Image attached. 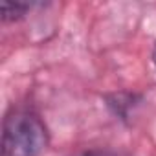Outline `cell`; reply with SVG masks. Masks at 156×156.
I'll list each match as a JSON object with an SVG mask.
<instances>
[{
    "label": "cell",
    "instance_id": "obj_1",
    "mask_svg": "<svg viewBox=\"0 0 156 156\" xmlns=\"http://www.w3.org/2000/svg\"><path fill=\"white\" fill-rule=\"evenodd\" d=\"M50 145V129L31 105H11L2 118L0 156H42Z\"/></svg>",
    "mask_w": 156,
    "mask_h": 156
},
{
    "label": "cell",
    "instance_id": "obj_2",
    "mask_svg": "<svg viewBox=\"0 0 156 156\" xmlns=\"http://www.w3.org/2000/svg\"><path fill=\"white\" fill-rule=\"evenodd\" d=\"M103 105L114 119L129 127L136 118L138 110L145 105V94L136 90H127V88L107 92L103 94Z\"/></svg>",
    "mask_w": 156,
    "mask_h": 156
},
{
    "label": "cell",
    "instance_id": "obj_3",
    "mask_svg": "<svg viewBox=\"0 0 156 156\" xmlns=\"http://www.w3.org/2000/svg\"><path fill=\"white\" fill-rule=\"evenodd\" d=\"M42 2L35 0H2L0 4V20L2 24H17L24 20L35 8H42Z\"/></svg>",
    "mask_w": 156,
    "mask_h": 156
},
{
    "label": "cell",
    "instance_id": "obj_4",
    "mask_svg": "<svg viewBox=\"0 0 156 156\" xmlns=\"http://www.w3.org/2000/svg\"><path fill=\"white\" fill-rule=\"evenodd\" d=\"M68 156H130V154L125 151L110 149V147H92V149H85L75 154H68Z\"/></svg>",
    "mask_w": 156,
    "mask_h": 156
},
{
    "label": "cell",
    "instance_id": "obj_5",
    "mask_svg": "<svg viewBox=\"0 0 156 156\" xmlns=\"http://www.w3.org/2000/svg\"><path fill=\"white\" fill-rule=\"evenodd\" d=\"M151 61H152V64H154V68H156V41H154L152 50H151Z\"/></svg>",
    "mask_w": 156,
    "mask_h": 156
}]
</instances>
